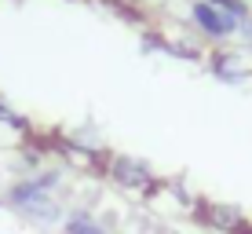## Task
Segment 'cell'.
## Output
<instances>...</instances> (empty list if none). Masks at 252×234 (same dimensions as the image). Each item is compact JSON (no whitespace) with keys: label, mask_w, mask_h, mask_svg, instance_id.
<instances>
[{"label":"cell","mask_w":252,"mask_h":234,"mask_svg":"<svg viewBox=\"0 0 252 234\" xmlns=\"http://www.w3.org/2000/svg\"><path fill=\"white\" fill-rule=\"evenodd\" d=\"M63 183H66V165H44V168L26 172V176L15 179V183L7 187V194H4V205L11 212H19L22 220L40 223V227L63 223L66 205L55 198Z\"/></svg>","instance_id":"cell-1"},{"label":"cell","mask_w":252,"mask_h":234,"mask_svg":"<svg viewBox=\"0 0 252 234\" xmlns=\"http://www.w3.org/2000/svg\"><path fill=\"white\" fill-rule=\"evenodd\" d=\"M234 40H241V44H245V51H252V15L238 22V37H234Z\"/></svg>","instance_id":"cell-9"},{"label":"cell","mask_w":252,"mask_h":234,"mask_svg":"<svg viewBox=\"0 0 252 234\" xmlns=\"http://www.w3.org/2000/svg\"><path fill=\"white\" fill-rule=\"evenodd\" d=\"M194 220L201 223L205 231H212V234H234L241 223H245V212H241L238 205H230V201L201 198V201H197V209H194Z\"/></svg>","instance_id":"cell-5"},{"label":"cell","mask_w":252,"mask_h":234,"mask_svg":"<svg viewBox=\"0 0 252 234\" xmlns=\"http://www.w3.org/2000/svg\"><path fill=\"white\" fill-rule=\"evenodd\" d=\"M102 176H106L121 194H132V198H154V190L161 187L158 168H154L150 161L135 158V154H106Z\"/></svg>","instance_id":"cell-2"},{"label":"cell","mask_w":252,"mask_h":234,"mask_svg":"<svg viewBox=\"0 0 252 234\" xmlns=\"http://www.w3.org/2000/svg\"><path fill=\"white\" fill-rule=\"evenodd\" d=\"M238 22L241 19H234L230 11L208 4V0H194V4H190V30L197 33L201 44H212V48L230 44V40L238 37Z\"/></svg>","instance_id":"cell-3"},{"label":"cell","mask_w":252,"mask_h":234,"mask_svg":"<svg viewBox=\"0 0 252 234\" xmlns=\"http://www.w3.org/2000/svg\"><path fill=\"white\" fill-rule=\"evenodd\" d=\"M59 227H63V234H114V227L92 209H69Z\"/></svg>","instance_id":"cell-6"},{"label":"cell","mask_w":252,"mask_h":234,"mask_svg":"<svg viewBox=\"0 0 252 234\" xmlns=\"http://www.w3.org/2000/svg\"><path fill=\"white\" fill-rule=\"evenodd\" d=\"M234 234H252V223L245 220V223H241V227H238V231H234Z\"/></svg>","instance_id":"cell-11"},{"label":"cell","mask_w":252,"mask_h":234,"mask_svg":"<svg viewBox=\"0 0 252 234\" xmlns=\"http://www.w3.org/2000/svg\"><path fill=\"white\" fill-rule=\"evenodd\" d=\"M0 209H4V198H0Z\"/></svg>","instance_id":"cell-12"},{"label":"cell","mask_w":252,"mask_h":234,"mask_svg":"<svg viewBox=\"0 0 252 234\" xmlns=\"http://www.w3.org/2000/svg\"><path fill=\"white\" fill-rule=\"evenodd\" d=\"M208 4L223 7V11H230L234 19H249L252 15V0H208Z\"/></svg>","instance_id":"cell-8"},{"label":"cell","mask_w":252,"mask_h":234,"mask_svg":"<svg viewBox=\"0 0 252 234\" xmlns=\"http://www.w3.org/2000/svg\"><path fill=\"white\" fill-rule=\"evenodd\" d=\"M205 66L212 70L216 81H223V84H245L252 81V51L245 48H212L205 55Z\"/></svg>","instance_id":"cell-4"},{"label":"cell","mask_w":252,"mask_h":234,"mask_svg":"<svg viewBox=\"0 0 252 234\" xmlns=\"http://www.w3.org/2000/svg\"><path fill=\"white\" fill-rule=\"evenodd\" d=\"M0 128H11V132H19L22 139H33V121L26 117L7 95H0Z\"/></svg>","instance_id":"cell-7"},{"label":"cell","mask_w":252,"mask_h":234,"mask_svg":"<svg viewBox=\"0 0 252 234\" xmlns=\"http://www.w3.org/2000/svg\"><path fill=\"white\" fill-rule=\"evenodd\" d=\"M106 4H114L117 11H139V7H146V4H154V0H106Z\"/></svg>","instance_id":"cell-10"}]
</instances>
